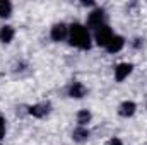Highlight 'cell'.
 I'll list each match as a JSON object with an SVG mask.
<instances>
[{
    "mask_svg": "<svg viewBox=\"0 0 147 145\" xmlns=\"http://www.w3.org/2000/svg\"><path fill=\"white\" fill-rule=\"evenodd\" d=\"M123 46H125V39L121 36H118V34H115L111 38V41L108 43V46H106V51L108 53H118Z\"/></svg>",
    "mask_w": 147,
    "mask_h": 145,
    "instance_id": "obj_10",
    "label": "cell"
},
{
    "mask_svg": "<svg viewBox=\"0 0 147 145\" xmlns=\"http://www.w3.org/2000/svg\"><path fill=\"white\" fill-rule=\"evenodd\" d=\"M14 34H16V31H14L12 26H3V28L0 29V43L9 44V43L14 39Z\"/></svg>",
    "mask_w": 147,
    "mask_h": 145,
    "instance_id": "obj_11",
    "label": "cell"
},
{
    "mask_svg": "<svg viewBox=\"0 0 147 145\" xmlns=\"http://www.w3.org/2000/svg\"><path fill=\"white\" fill-rule=\"evenodd\" d=\"M106 12L103 9H94L89 15H87V29H99L101 26H105L106 22Z\"/></svg>",
    "mask_w": 147,
    "mask_h": 145,
    "instance_id": "obj_2",
    "label": "cell"
},
{
    "mask_svg": "<svg viewBox=\"0 0 147 145\" xmlns=\"http://www.w3.org/2000/svg\"><path fill=\"white\" fill-rule=\"evenodd\" d=\"M12 14V3L9 0H0V17L7 19Z\"/></svg>",
    "mask_w": 147,
    "mask_h": 145,
    "instance_id": "obj_13",
    "label": "cell"
},
{
    "mask_svg": "<svg viewBox=\"0 0 147 145\" xmlns=\"http://www.w3.org/2000/svg\"><path fill=\"white\" fill-rule=\"evenodd\" d=\"M135 109H137V104L134 101H123L120 106H118V114L121 118H130L135 114Z\"/></svg>",
    "mask_w": 147,
    "mask_h": 145,
    "instance_id": "obj_8",
    "label": "cell"
},
{
    "mask_svg": "<svg viewBox=\"0 0 147 145\" xmlns=\"http://www.w3.org/2000/svg\"><path fill=\"white\" fill-rule=\"evenodd\" d=\"M69 41L70 44L79 50H89L91 48V34L89 29L79 22L69 26Z\"/></svg>",
    "mask_w": 147,
    "mask_h": 145,
    "instance_id": "obj_1",
    "label": "cell"
},
{
    "mask_svg": "<svg viewBox=\"0 0 147 145\" xmlns=\"http://www.w3.org/2000/svg\"><path fill=\"white\" fill-rule=\"evenodd\" d=\"M50 36H51V39H53L55 43H60V41L67 39V38H69V26H67L65 22H57V24L51 28Z\"/></svg>",
    "mask_w": 147,
    "mask_h": 145,
    "instance_id": "obj_5",
    "label": "cell"
},
{
    "mask_svg": "<svg viewBox=\"0 0 147 145\" xmlns=\"http://www.w3.org/2000/svg\"><path fill=\"white\" fill-rule=\"evenodd\" d=\"M91 137V132L86 128V126H79L72 132V140L75 144H86Z\"/></svg>",
    "mask_w": 147,
    "mask_h": 145,
    "instance_id": "obj_9",
    "label": "cell"
},
{
    "mask_svg": "<svg viewBox=\"0 0 147 145\" xmlns=\"http://www.w3.org/2000/svg\"><path fill=\"white\" fill-rule=\"evenodd\" d=\"M67 94L72 99H82L87 94V89H86V85L82 82H72L69 85V89H67Z\"/></svg>",
    "mask_w": 147,
    "mask_h": 145,
    "instance_id": "obj_6",
    "label": "cell"
},
{
    "mask_svg": "<svg viewBox=\"0 0 147 145\" xmlns=\"http://www.w3.org/2000/svg\"><path fill=\"white\" fill-rule=\"evenodd\" d=\"M0 145H2V144H0Z\"/></svg>",
    "mask_w": 147,
    "mask_h": 145,
    "instance_id": "obj_17",
    "label": "cell"
},
{
    "mask_svg": "<svg viewBox=\"0 0 147 145\" xmlns=\"http://www.w3.org/2000/svg\"><path fill=\"white\" fill-rule=\"evenodd\" d=\"M134 70V65L132 63H118L116 68H115V80L116 82H123Z\"/></svg>",
    "mask_w": 147,
    "mask_h": 145,
    "instance_id": "obj_7",
    "label": "cell"
},
{
    "mask_svg": "<svg viewBox=\"0 0 147 145\" xmlns=\"http://www.w3.org/2000/svg\"><path fill=\"white\" fill-rule=\"evenodd\" d=\"M5 137V118L0 114V140Z\"/></svg>",
    "mask_w": 147,
    "mask_h": 145,
    "instance_id": "obj_14",
    "label": "cell"
},
{
    "mask_svg": "<svg viewBox=\"0 0 147 145\" xmlns=\"http://www.w3.org/2000/svg\"><path fill=\"white\" fill-rule=\"evenodd\" d=\"M91 119H92L91 111H87V109H80V111L77 113V123H79V126H86L87 123H91Z\"/></svg>",
    "mask_w": 147,
    "mask_h": 145,
    "instance_id": "obj_12",
    "label": "cell"
},
{
    "mask_svg": "<svg viewBox=\"0 0 147 145\" xmlns=\"http://www.w3.org/2000/svg\"><path fill=\"white\" fill-rule=\"evenodd\" d=\"M106 145H123V144H121V140H120V138L113 137V138H111V140H110V142H108Z\"/></svg>",
    "mask_w": 147,
    "mask_h": 145,
    "instance_id": "obj_15",
    "label": "cell"
},
{
    "mask_svg": "<svg viewBox=\"0 0 147 145\" xmlns=\"http://www.w3.org/2000/svg\"><path fill=\"white\" fill-rule=\"evenodd\" d=\"M113 36H115V34H113V29H111L108 24H105V26H101L99 29H96V33H94V41H96L98 46L106 48Z\"/></svg>",
    "mask_w": 147,
    "mask_h": 145,
    "instance_id": "obj_3",
    "label": "cell"
},
{
    "mask_svg": "<svg viewBox=\"0 0 147 145\" xmlns=\"http://www.w3.org/2000/svg\"><path fill=\"white\" fill-rule=\"evenodd\" d=\"M28 113L31 114V116H34V118H46L50 113H51V103H48V101H45V103H38V104H33V106H29L28 108Z\"/></svg>",
    "mask_w": 147,
    "mask_h": 145,
    "instance_id": "obj_4",
    "label": "cell"
},
{
    "mask_svg": "<svg viewBox=\"0 0 147 145\" xmlns=\"http://www.w3.org/2000/svg\"><path fill=\"white\" fill-rule=\"evenodd\" d=\"M140 46H144V39H140V38H137V39H135V43H134V48H137V50H139Z\"/></svg>",
    "mask_w": 147,
    "mask_h": 145,
    "instance_id": "obj_16",
    "label": "cell"
}]
</instances>
